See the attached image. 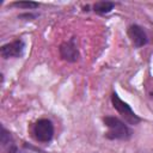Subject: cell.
<instances>
[{"instance_id": "obj_2", "label": "cell", "mask_w": 153, "mask_h": 153, "mask_svg": "<svg viewBox=\"0 0 153 153\" xmlns=\"http://www.w3.org/2000/svg\"><path fill=\"white\" fill-rule=\"evenodd\" d=\"M110 99H111V104H112L114 109L121 115V117L123 118V121L127 124L136 126V124H139L142 121V118L134 112V110L131 109V106L127 102H124L123 99H121V97L116 92H112L111 93Z\"/></svg>"}, {"instance_id": "obj_4", "label": "cell", "mask_w": 153, "mask_h": 153, "mask_svg": "<svg viewBox=\"0 0 153 153\" xmlns=\"http://www.w3.org/2000/svg\"><path fill=\"white\" fill-rule=\"evenodd\" d=\"M59 55L63 61L69 63H74L80 59V51L75 36H72L68 41H65L59 45Z\"/></svg>"}, {"instance_id": "obj_6", "label": "cell", "mask_w": 153, "mask_h": 153, "mask_svg": "<svg viewBox=\"0 0 153 153\" xmlns=\"http://www.w3.org/2000/svg\"><path fill=\"white\" fill-rule=\"evenodd\" d=\"M127 35L134 48H142L148 43V36L145 29L139 24H130L127 29Z\"/></svg>"}, {"instance_id": "obj_7", "label": "cell", "mask_w": 153, "mask_h": 153, "mask_svg": "<svg viewBox=\"0 0 153 153\" xmlns=\"http://www.w3.org/2000/svg\"><path fill=\"white\" fill-rule=\"evenodd\" d=\"M115 6L116 4L112 1H97L92 5V11L99 16H104V14L110 13Z\"/></svg>"}, {"instance_id": "obj_5", "label": "cell", "mask_w": 153, "mask_h": 153, "mask_svg": "<svg viewBox=\"0 0 153 153\" xmlns=\"http://www.w3.org/2000/svg\"><path fill=\"white\" fill-rule=\"evenodd\" d=\"M25 50V42L22 38H16L12 42H8L6 44H2L0 48L1 57L7 59H19L24 55Z\"/></svg>"}, {"instance_id": "obj_10", "label": "cell", "mask_w": 153, "mask_h": 153, "mask_svg": "<svg viewBox=\"0 0 153 153\" xmlns=\"http://www.w3.org/2000/svg\"><path fill=\"white\" fill-rule=\"evenodd\" d=\"M37 17V14L36 13H23V14H19L18 16V18H20V19H23V18H26V20H31V19H35Z\"/></svg>"}, {"instance_id": "obj_9", "label": "cell", "mask_w": 153, "mask_h": 153, "mask_svg": "<svg viewBox=\"0 0 153 153\" xmlns=\"http://www.w3.org/2000/svg\"><path fill=\"white\" fill-rule=\"evenodd\" d=\"M2 151H5V153H22V152L19 151L18 146L16 145V142H14V143H12V145H10L8 147H6V148H5V149H2Z\"/></svg>"}, {"instance_id": "obj_1", "label": "cell", "mask_w": 153, "mask_h": 153, "mask_svg": "<svg viewBox=\"0 0 153 153\" xmlns=\"http://www.w3.org/2000/svg\"><path fill=\"white\" fill-rule=\"evenodd\" d=\"M102 120L104 126L108 128V131L104 134L108 140L127 141L133 136V130L123 120L111 115H106Z\"/></svg>"}, {"instance_id": "obj_3", "label": "cell", "mask_w": 153, "mask_h": 153, "mask_svg": "<svg viewBox=\"0 0 153 153\" xmlns=\"http://www.w3.org/2000/svg\"><path fill=\"white\" fill-rule=\"evenodd\" d=\"M54 124L48 118H39L32 127V134L36 141L42 143H49L54 137Z\"/></svg>"}, {"instance_id": "obj_11", "label": "cell", "mask_w": 153, "mask_h": 153, "mask_svg": "<svg viewBox=\"0 0 153 153\" xmlns=\"http://www.w3.org/2000/svg\"><path fill=\"white\" fill-rule=\"evenodd\" d=\"M149 97H151V99L153 100V91H152V92H149Z\"/></svg>"}, {"instance_id": "obj_8", "label": "cell", "mask_w": 153, "mask_h": 153, "mask_svg": "<svg viewBox=\"0 0 153 153\" xmlns=\"http://www.w3.org/2000/svg\"><path fill=\"white\" fill-rule=\"evenodd\" d=\"M10 7H17V8H23V10H36L39 7L38 2L33 1H14L8 5Z\"/></svg>"}]
</instances>
